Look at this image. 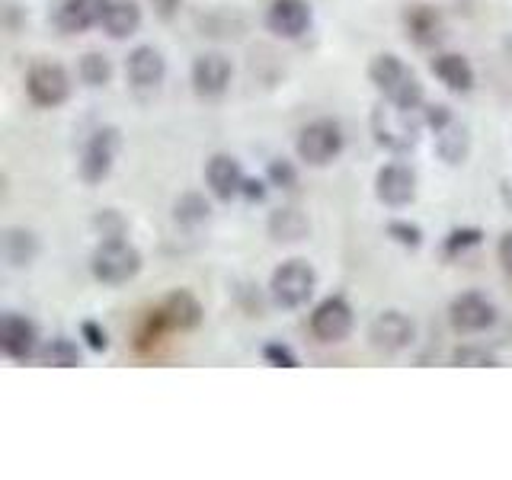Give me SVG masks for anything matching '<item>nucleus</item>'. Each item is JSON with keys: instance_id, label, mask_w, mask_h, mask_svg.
<instances>
[{"instance_id": "24", "label": "nucleus", "mask_w": 512, "mask_h": 480, "mask_svg": "<svg viewBox=\"0 0 512 480\" xmlns=\"http://www.w3.org/2000/svg\"><path fill=\"white\" fill-rule=\"evenodd\" d=\"M308 231H311L308 218H304L298 208H276V212L269 215V234L276 240H285V244L308 237Z\"/></svg>"}, {"instance_id": "34", "label": "nucleus", "mask_w": 512, "mask_h": 480, "mask_svg": "<svg viewBox=\"0 0 512 480\" xmlns=\"http://www.w3.org/2000/svg\"><path fill=\"white\" fill-rule=\"evenodd\" d=\"M80 336H84L93 352H106L109 349V336H106V330L100 324H96V320H84V324H80Z\"/></svg>"}, {"instance_id": "19", "label": "nucleus", "mask_w": 512, "mask_h": 480, "mask_svg": "<svg viewBox=\"0 0 512 480\" xmlns=\"http://www.w3.org/2000/svg\"><path fill=\"white\" fill-rule=\"evenodd\" d=\"M429 68L452 93H471L474 90V68L464 55H455V52L436 55Z\"/></svg>"}, {"instance_id": "26", "label": "nucleus", "mask_w": 512, "mask_h": 480, "mask_svg": "<svg viewBox=\"0 0 512 480\" xmlns=\"http://www.w3.org/2000/svg\"><path fill=\"white\" fill-rule=\"evenodd\" d=\"M77 74L87 87H106L112 80V61L100 52H87L77 64Z\"/></svg>"}, {"instance_id": "14", "label": "nucleus", "mask_w": 512, "mask_h": 480, "mask_svg": "<svg viewBox=\"0 0 512 480\" xmlns=\"http://www.w3.org/2000/svg\"><path fill=\"white\" fill-rule=\"evenodd\" d=\"M244 170H240L237 157L231 154H212L205 164V183L212 189V196L221 199V202H231L237 199L240 192H244Z\"/></svg>"}, {"instance_id": "35", "label": "nucleus", "mask_w": 512, "mask_h": 480, "mask_svg": "<svg viewBox=\"0 0 512 480\" xmlns=\"http://www.w3.org/2000/svg\"><path fill=\"white\" fill-rule=\"evenodd\" d=\"M266 192H269V180H256V176H247L244 192H240V196H244L247 202H263Z\"/></svg>"}, {"instance_id": "17", "label": "nucleus", "mask_w": 512, "mask_h": 480, "mask_svg": "<svg viewBox=\"0 0 512 480\" xmlns=\"http://www.w3.org/2000/svg\"><path fill=\"white\" fill-rule=\"evenodd\" d=\"M112 0H64L58 7L61 32H84L90 26H100Z\"/></svg>"}, {"instance_id": "25", "label": "nucleus", "mask_w": 512, "mask_h": 480, "mask_svg": "<svg viewBox=\"0 0 512 480\" xmlns=\"http://www.w3.org/2000/svg\"><path fill=\"white\" fill-rule=\"evenodd\" d=\"M42 365H55V368H77L80 365V349L77 343L64 340V336H55V340H48L45 349L39 352Z\"/></svg>"}, {"instance_id": "29", "label": "nucleus", "mask_w": 512, "mask_h": 480, "mask_svg": "<svg viewBox=\"0 0 512 480\" xmlns=\"http://www.w3.org/2000/svg\"><path fill=\"white\" fill-rule=\"evenodd\" d=\"M480 240H484V231H477V228H455L452 234L445 237V256L468 253L471 247H480Z\"/></svg>"}, {"instance_id": "27", "label": "nucleus", "mask_w": 512, "mask_h": 480, "mask_svg": "<svg viewBox=\"0 0 512 480\" xmlns=\"http://www.w3.org/2000/svg\"><path fill=\"white\" fill-rule=\"evenodd\" d=\"M208 212H212V208H208L205 196H199V192H183L173 205V215L180 224H199L208 218Z\"/></svg>"}, {"instance_id": "3", "label": "nucleus", "mask_w": 512, "mask_h": 480, "mask_svg": "<svg viewBox=\"0 0 512 480\" xmlns=\"http://www.w3.org/2000/svg\"><path fill=\"white\" fill-rule=\"evenodd\" d=\"M90 272L103 285H125L141 272V253L122 237H106L90 256Z\"/></svg>"}, {"instance_id": "2", "label": "nucleus", "mask_w": 512, "mask_h": 480, "mask_svg": "<svg viewBox=\"0 0 512 480\" xmlns=\"http://www.w3.org/2000/svg\"><path fill=\"white\" fill-rule=\"evenodd\" d=\"M368 77H372V84L384 93V100H391L404 109H423L426 106L423 84L416 80V74L397 55H391V52L375 55L372 64H368Z\"/></svg>"}, {"instance_id": "23", "label": "nucleus", "mask_w": 512, "mask_h": 480, "mask_svg": "<svg viewBox=\"0 0 512 480\" xmlns=\"http://www.w3.org/2000/svg\"><path fill=\"white\" fill-rule=\"evenodd\" d=\"M0 247H4V260L10 266H32L39 256V237L26 228H7L0 237Z\"/></svg>"}, {"instance_id": "30", "label": "nucleus", "mask_w": 512, "mask_h": 480, "mask_svg": "<svg viewBox=\"0 0 512 480\" xmlns=\"http://www.w3.org/2000/svg\"><path fill=\"white\" fill-rule=\"evenodd\" d=\"M266 180H269V186H276V189H295L298 186V170L292 167V160L276 157V160H269Z\"/></svg>"}, {"instance_id": "31", "label": "nucleus", "mask_w": 512, "mask_h": 480, "mask_svg": "<svg viewBox=\"0 0 512 480\" xmlns=\"http://www.w3.org/2000/svg\"><path fill=\"white\" fill-rule=\"evenodd\" d=\"M455 365H471V368H484V365H496V359L490 356L487 349H480V346H461L455 349V356H452Z\"/></svg>"}, {"instance_id": "22", "label": "nucleus", "mask_w": 512, "mask_h": 480, "mask_svg": "<svg viewBox=\"0 0 512 480\" xmlns=\"http://www.w3.org/2000/svg\"><path fill=\"white\" fill-rule=\"evenodd\" d=\"M100 26L106 29L109 39L135 36V32L141 29V7L135 4V0H112Z\"/></svg>"}, {"instance_id": "10", "label": "nucleus", "mask_w": 512, "mask_h": 480, "mask_svg": "<svg viewBox=\"0 0 512 480\" xmlns=\"http://www.w3.org/2000/svg\"><path fill=\"white\" fill-rule=\"evenodd\" d=\"M448 320L458 333H484L496 320V304L480 292H464L448 304Z\"/></svg>"}, {"instance_id": "9", "label": "nucleus", "mask_w": 512, "mask_h": 480, "mask_svg": "<svg viewBox=\"0 0 512 480\" xmlns=\"http://www.w3.org/2000/svg\"><path fill=\"white\" fill-rule=\"evenodd\" d=\"M0 349L13 362H29L39 349V327L29 317L7 311L0 317Z\"/></svg>"}, {"instance_id": "33", "label": "nucleus", "mask_w": 512, "mask_h": 480, "mask_svg": "<svg viewBox=\"0 0 512 480\" xmlns=\"http://www.w3.org/2000/svg\"><path fill=\"white\" fill-rule=\"evenodd\" d=\"M423 119H426V128H432V132H439V128H445L448 122L455 119V112L448 109L445 103H426V106H423Z\"/></svg>"}, {"instance_id": "5", "label": "nucleus", "mask_w": 512, "mask_h": 480, "mask_svg": "<svg viewBox=\"0 0 512 480\" xmlns=\"http://www.w3.org/2000/svg\"><path fill=\"white\" fill-rule=\"evenodd\" d=\"M317 288V272L311 269V263L304 260H285L269 279V295L279 308H301L308 304V298L314 295Z\"/></svg>"}, {"instance_id": "4", "label": "nucleus", "mask_w": 512, "mask_h": 480, "mask_svg": "<svg viewBox=\"0 0 512 480\" xmlns=\"http://www.w3.org/2000/svg\"><path fill=\"white\" fill-rule=\"evenodd\" d=\"M343 144H346V138H343L340 122H333V119H314V122H308L298 132L295 151H298V157L308 167H327V164H333L336 157H340Z\"/></svg>"}, {"instance_id": "8", "label": "nucleus", "mask_w": 512, "mask_h": 480, "mask_svg": "<svg viewBox=\"0 0 512 480\" xmlns=\"http://www.w3.org/2000/svg\"><path fill=\"white\" fill-rule=\"evenodd\" d=\"M352 324H356V317H352V308L343 295L324 298L311 314V333L320 343H343L352 333Z\"/></svg>"}, {"instance_id": "7", "label": "nucleus", "mask_w": 512, "mask_h": 480, "mask_svg": "<svg viewBox=\"0 0 512 480\" xmlns=\"http://www.w3.org/2000/svg\"><path fill=\"white\" fill-rule=\"evenodd\" d=\"M26 93L36 106H61L71 96V77L58 61H39L26 74Z\"/></svg>"}, {"instance_id": "12", "label": "nucleus", "mask_w": 512, "mask_h": 480, "mask_svg": "<svg viewBox=\"0 0 512 480\" xmlns=\"http://www.w3.org/2000/svg\"><path fill=\"white\" fill-rule=\"evenodd\" d=\"M231 61L224 58L221 52H205L192 61V90L205 100H215L231 84Z\"/></svg>"}, {"instance_id": "36", "label": "nucleus", "mask_w": 512, "mask_h": 480, "mask_svg": "<svg viewBox=\"0 0 512 480\" xmlns=\"http://www.w3.org/2000/svg\"><path fill=\"white\" fill-rule=\"evenodd\" d=\"M151 4H154V13L160 16V20H173V16L180 13L183 0H151Z\"/></svg>"}, {"instance_id": "6", "label": "nucleus", "mask_w": 512, "mask_h": 480, "mask_svg": "<svg viewBox=\"0 0 512 480\" xmlns=\"http://www.w3.org/2000/svg\"><path fill=\"white\" fill-rule=\"evenodd\" d=\"M122 151V132L116 125H103L90 135L84 144V154H80V176L84 183H103L106 176L116 167V157Z\"/></svg>"}, {"instance_id": "16", "label": "nucleus", "mask_w": 512, "mask_h": 480, "mask_svg": "<svg viewBox=\"0 0 512 480\" xmlns=\"http://www.w3.org/2000/svg\"><path fill=\"white\" fill-rule=\"evenodd\" d=\"M125 71H128V80H132L135 87H141V90H154V87L164 84V77H167V61H164V55H160L154 45H138L135 52L128 55Z\"/></svg>"}, {"instance_id": "18", "label": "nucleus", "mask_w": 512, "mask_h": 480, "mask_svg": "<svg viewBox=\"0 0 512 480\" xmlns=\"http://www.w3.org/2000/svg\"><path fill=\"white\" fill-rule=\"evenodd\" d=\"M157 314L170 330H196L202 324V304L189 292H183V288L180 292H170L164 304L157 308Z\"/></svg>"}, {"instance_id": "28", "label": "nucleus", "mask_w": 512, "mask_h": 480, "mask_svg": "<svg viewBox=\"0 0 512 480\" xmlns=\"http://www.w3.org/2000/svg\"><path fill=\"white\" fill-rule=\"evenodd\" d=\"M388 237L394 240V244L400 247H407V250H420L423 247V228L420 224H413V221H404V218H394L388 221Z\"/></svg>"}, {"instance_id": "21", "label": "nucleus", "mask_w": 512, "mask_h": 480, "mask_svg": "<svg viewBox=\"0 0 512 480\" xmlns=\"http://www.w3.org/2000/svg\"><path fill=\"white\" fill-rule=\"evenodd\" d=\"M436 154L445 160L448 167L464 164L468 154H471V132H468V125L452 119L445 128H439V132H436Z\"/></svg>"}, {"instance_id": "32", "label": "nucleus", "mask_w": 512, "mask_h": 480, "mask_svg": "<svg viewBox=\"0 0 512 480\" xmlns=\"http://www.w3.org/2000/svg\"><path fill=\"white\" fill-rule=\"evenodd\" d=\"M263 359L269 365H279V368H298V356L282 343H266L263 346Z\"/></svg>"}, {"instance_id": "20", "label": "nucleus", "mask_w": 512, "mask_h": 480, "mask_svg": "<svg viewBox=\"0 0 512 480\" xmlns=\"http://www.w3.org/2000/svg\"><path fill=\"white\" fill-rule=\"evenodd\" d=\"M404 26H407V36L416 42V45H436L442 39V13L432 10L426 4H413L407 13H404Z\"/></svg>"}, {"instance_id": "15", "label": "nucleus", "mask_w": 512, "mask_h": 480, "mask_svg": "<svg viewBox=\"0 0 512 480\" xmlns=\"http://www.w3.org/2000/svg\"><path fill=\"white\" fill-rule=\"evenodd\" d=\"M375 196L391 205V208H404L416 199V173L404 164H388L381 167L375 176Z\"/></svg>"}, {"instance_id": "11", "label": "nucleus", "mask_w": 512, "mask_h": 480, "mask_svg": "<svg viewBox=\"0 0 512 480\" xmlns=\"http://www.w3.org/2000/svg\"><path fill=\"white\" fill-rule=\"evenodd\" d=\"M413 320L404 311H384L368 327V340L378 352H400L413 343Z\"/></svg>"}, {"instance_id": "1", "label": "nucleus", "mask_w": 512, "mask_h": 480, "mask_svg": "<svg viewBox=\"0 0 512 480\" xmlns=\"http://www.w3.org/2000/svg\"><path fill=\"white\" fill-rule=\"evenodd\" d=\"M372 135L381 144L384 151L391 154H410L416 144H420V132H423V109H404L391 100H381L372 109Z\"/></svg>"}, {"instance_id": "13", "label": "nucleus", "mask_w": 512, "mask_h": 480, "mask_svg": "<svg viewBox=\"0 0 512 480\" xmlns=\"http://www.w3.org/2000/svg\"><path fill=\"white\" fill-rule=\"evenodd\" d=\"M314 13L308 0H272L266 10V26L282 39H301L311 29Z\"/></svg>"}, {"instance_id": "37", "label": "nucleus", "mask_w": 512, "mask_h": 480, "mask_svg": "<svg viewBox=\"0 0 512 480\" xmlns=\"http://www.w3.org/2000/svg\"><path fill=\"white\" fill-rule=\"evenodd\" d=\"M496 253H500V263L506 266V272H512V231H506L500 237V247H496Z\"/></svg>"}]
</instances>
